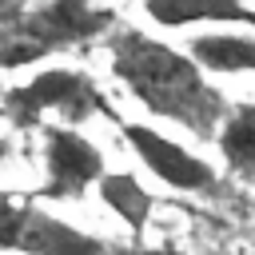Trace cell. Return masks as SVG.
<instances>
[{"label": "cell", "mask_w": 255, "mask_h": 255, "mask_svg": "<svg viewBox=\"0 0 255 255\" xmlns=\"http://www.w3.org/2000/svg\"><path fill=\"white\" fill-rule=\"evenodd\" d=\"M112 72L151 116L171 120L195 135H215V128H223L231 116L191 52H179L139 28L116 36Z\"/></svg>", "instance_id": "1"}, {"label": "cell", "mask_w": 255, "mask_h": 255, "mask_svg": "<svg viewBox=\"0 0 255 255\" xmlns=\"http://www.w3.org/2000/svg\"><path fill=\"white\" fill-rule=\"evenodd\" d=\"M116 24L112 8H92L80 0H52L40 8H4L0 12V64L20 68L84 40H96Z\"/></svg>", "instance_id": "2"}, {"label": "cell", "mask_w": 255, "mask_h": 255, "mask_svg": "<svg viewBox=\"0 0 255 255\" xmlns=\"http://www.w3.org/2000/svg\"><path fill=\"white\" fill-rule=\"evenodd\" d=\"M4 112L16 128H36L44 116H56L60 128H76V124L92 120L96 112L112 116L104 92L76 68H44L28 84L8 88Z\"/></svg>", "instance_id": "3"}, {"label": "cell", "mask_w": 255, "mask_h": 255, "mask_svg": "<svg viewBox=\"0 0 255 255\" xmlns=\"http://www.w3.org/2000/svg\"><path fill=\"white\" fill-rule=\"evenodd\" d=\"M0 243L4 251H20V255H108V243L56 219L52 211L24 203L16 195H8L4 203V223H0Z\"/></svg>", "instance_id": "4"}, {"label": "cell", "mask_w": 255, "mask_h": 255, "mask_svg": "<svg viewBox=\"0 0 255 255\" xmlns=\"http://www.w3.org/2000/svg\"><path fill=\"white\" fill-rule=\"evenodd\" d=\"M108 175L104 151L80 135L76 128H44V199H80L92 183L100 187Z\"/></svg>", "instance_id": "5"}, {"label": "cell", "mask_w": 255, "mask_h": 255, "mask_svg": "<svg viewBox=\"0 0 255 255\" xmlns=\"http://www.w3.org/2000/svg\"><path fill=\"white\" fill-rule=\"evenodd\" d=\"M116 124H120V135L128 139V147L143 159V167L151 175H159L167 187H175V191H207V187H215V167L207 159L191 155L171 135L147 128V124H131V120H116Z\"/></svg>", "instance_id": "6"}, {"label": "cell", "mask_w": 255, "mask_h": 255, "mask_svg": "<svg viewBox=\"0 0 255 255\" xmlns=\"http://www.w3.org/2000/svg\"><path fill=\"white\" fill-rule=\"evenodd\" d=\"M143 12L163 28H187V24H247V28H255V8H243L235 0H147Z\"/></svg>", "instance_id": "7"}, {"label": "cell", "mask_w": 255, "mask_h": 255, "mask_svg": "<svg viewBox=\"0 0 255 255\" xmlns=\"http://www.w3.org/2000/svg\"><path fill=\"white\" fill-rule=\"evenodd\" d=\"M191 60L207 72H255V36L203 32L191 40Z\"/></svg>", "instance_id": "8"}, {"label": "cell", "mask_w": 255, "mask_h": 255, "mask_svg": "<svg viewBox=\"0 0 255 255\" xmlns=\"http://www.w3.org/2000/svg\"><path fill=\"white\" fill-rule=\"evenodd\" d=\"M100 199H104L135 235L143 231V223H147V215H151V207H155L151 191H143V183H139L131 171H108L104 183H100Z\"/></svg>", "instance_id": "9"}, {"label": "cell", "mask_w": 255, "mask_h": 255, "mask_svg": "<svg viewBox=\"0 0 255 255\" xmlns=\"http://www.w3.org/2000/svg\"><path fill=\"white\" fill-rule=\"evenodd\" d=\"M219 151L227 167L243 179H255V104H235L223 131H219Z\"/></svg>", "instance_id": "10"}, {"label": "cell", "mask_w": 255, "mask_h": 255, "mask_svg": "<svg viewBox=\"0 0 255 255\" xmlns=\"http://www.w3.org/2000/svg\"><path fill=\"white\" fill-rule=\"evenodd\" d=\"M124 255H187V251H179V247H167V243H159V247H128Z\"/></svg>", "instance_id": "11"}]
</instances>
